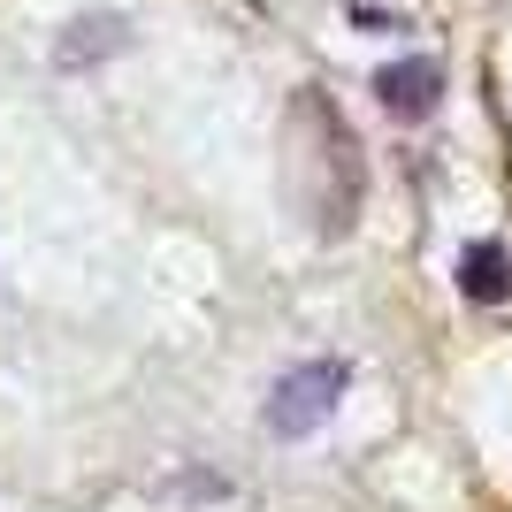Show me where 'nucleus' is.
Returning a JSON list of instances; mask_svg holds the SVG:
<instances>
[{
	"label": "nucleus",
	"mask_w": 512,
	"mask_h": 512,
	"mask_svg": "<svg viewBox=\"0 0 512 512\" xmlns=\"http://www.w3.org/2000/svg\"><path fill=\"white\" fill-rule=\"evenodd\" d=\"M299 130L314 146V222H321V237H344L360 222V199H367V153L352 138V123H344V107L321 85L299 92Z\"/></svg>",
	"instance_id": "f257e3e1"
},
{
	"label": "nucleus",
	"mask_w": 512,
	"mask_h": 512,
	"mask_svg": "<svg viewBox=\"0 0 512 512\" xmlns=\"http://www.w3.org/2000/svg\"><path fill=\"white\" fill-rule=\"evenodd\" d=\"M344 390H352V367L344 360H299L276 390H268V413H260V421H268V436L299 444V436L329 428V413L344 406Z\"/></svg>",
	"instance_id": "f03ea898"
},
{
	"label": "nucleus",
	"mask_w": 512,
	"mask_h": 512,
	"mask_svg": "<svg viewBox=\"0 0 512 512\" xmlns=\"http://www.w3.org/2000/svg\"><path fill=\"white\" fill-rule=\"evenodd\" d=\"M375 100H383V115H398V123H428L436 100H444V62H436V54L383 62L375 69Z\"/></svg>",
	"instance_id": "7ed1b4c3"
},
{
	"label": "nucleus",
	"mask_w": 512,
	"mask_h": 512,
	"mask_svg": "<svg viewBox=\"0 0 512 512\" xmlns=\"http://www.w3.org/2000/svg\"><path fill=\"white\" fill-rule=\"evenodd\" d=\"M459 291H467L474 306H497L512 291V253L497 237H474L467 253H459Z\"/></svg>",
	"instance_id": "20e7f679"
},
{
	"label": "nucleus",
	"mask_w": 512,
	"mask_h": 512,
	"mask_svg": "<svg viewBox=\"0 0 512 512\" xmlns=\"http://www.w3.org/2000/svg\"><path fill=\"white\" fill-rule=\"evenodd\" d=\"M123 46H130L123 16H77V23H69V39L54 46V62H62V69H92V62H107V54H123Z\"/></svg>",
	"instance_id": "39448f33"
}]
</instances>
